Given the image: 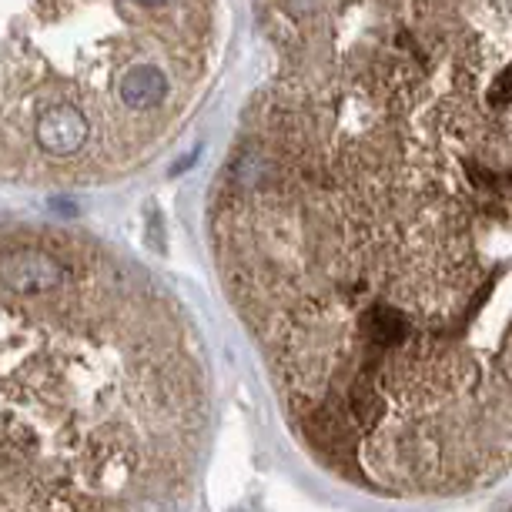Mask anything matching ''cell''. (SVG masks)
<instances>
[{
    "label": "cell",
    "mask_w": 512,
    "mask_h": 512,
    "mask_svg": "<svg viewBox=\"0 0 512 512\" xmlns=\"http://www.w3.org/2000/svg\"><path fill=\"white\" fill-rule=\"evenodd\" d=\"M221 31V0H0V185L94 188L161 158Z\"/></svg>",
    "instance_id": "obj_2"
},
{
    "label": "cell",
    "mask_w": 512,
    "mask_h": 512,
    "mask_svg": "<svg viewBox=\"0 0 512 512\" xmlns=\"http://www.w3.org/2000/svg\"><path fill=\"white\" fill-rule=\"evenodd\" d=\"M211 439L195 318L57 221H0V512H188Z\"/></svg>",
    "instance_id": "obj_1"
},
{
    "label": "cell",
    "mask_w": 512,
    "mask_h": 512,
    "mask_svg": "<svg viewBox=\"0 0 512 512\" xmlns=\"http://www.w3.org/2000/svg\"><path fill=\"white\" fill-rule=\"evenodd\" d=\"M502 512H512V502H509V506H506V509H502Z\"/></svg>",
    "instance_id": "obj_3"
}]
</instances>
